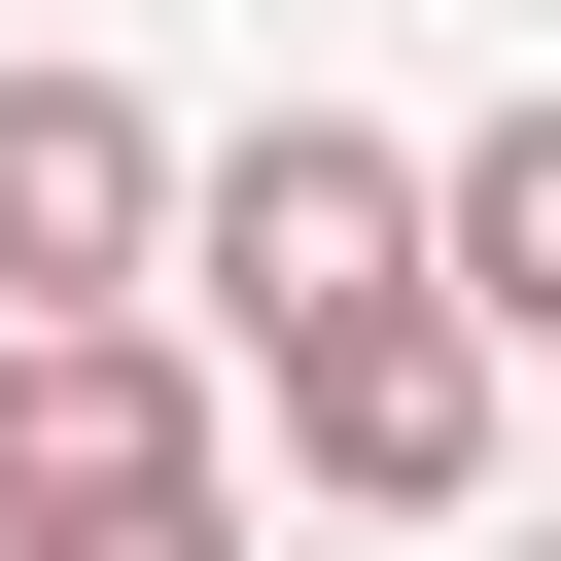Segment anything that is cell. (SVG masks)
I'll use <instances>...</instances> for the list:
<instances>
[{"mask_svg": "<svg viewBox=\"0 0 561 561\" xmlns=\"http://www.w3.org/2000/svg\"><path fill=\"white\" fill-rule=\"evenodd\" d=\"M175 245V105L140 70H0V316H140Z\"/></svg>", "mask_w": 561, "mask_h": 561, "instance_id": "obj_4", "label": "cell"}, {"mask_svg": "<svg viewBox=\"0 0 561 561\" xmlns=\"http://www.w3.org/2000/svg\"><path fill=\"white\" fill-rule=\"evenodd\" d=\"M245 386H280V491H351V526H456V491H491V351H456L421 280H386V316H280Z\"/></svg>", "mask_w": 561, "mask_h": 561, "instance_id": "obj_2", "label": "cell"}, {"mask_svg": "<svg viewBox=\"0 0 561 561\" xmlns=\"http://www.w3.org/2000/svg\"><path fill=\"white\" fill-rule=\"evenodd\" d=\"M210 351H280V316H386L421 280V140L386 105H245V140H175V245H140Z\"/></svg>", "mask_w": 561, "mask_h": 561, "instance_id": "obj_1", "label": "cell"}, {"mask_svg": "<svg viewBox=\"0 0 561 561\" xmlns=\"http://www.w3.org/2000/svg\"><path fill=\"white\" fill-rule=\"evenodd\" d=\"M140 491H245L175 316H0V526H140Z\"/></svg>", "mask_w": 561, "mask_h": 561, "instance_id": "obj_3", "label": "cell"}, {"mask_svg": "<svg viewBox=\"0 0 561 561\" xmlns=\"http://www.w3.org/2000/svg\"><path fill=\"white\" fill-rule=\"evenodd\" d=\"M421 316H456V351H561V105L421 140Z\"/></svg>", "mask_w": 561, "mask_h": 561, "instance_id": "obj_5", "label": "cell"}, {"mask_svg": "<svg viewBox=\"0 0 561 561\" xmlns=\"http://www.w3.org/2000/svg\"><path fill=\"white\" fill-rule=\"evenodd\" d=\"M0 561H245V491H140V526H0Z\"/></svg>", "mask_w": 561, "mask_h": 561, "instance_id": "obj_6", "label": "cell"}]
</instances>
